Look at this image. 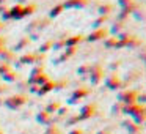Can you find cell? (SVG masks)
I'll return each instance as SVG.
<instances>
[{
	"instance_id": "1",
	"label": "cell",
	"mask_w": 146,
	"mask_h": 134,
	"mask_svg": "<svg viewBox=\"0 0 146 134\" xmlns=\"http://www.w3.org/2000/svg\"><path fill=\"white\" fill-rule=\"evenodd\" d=\"M107 29H104V27H101V29H96L94 32H91L88 35V41H99V40H102V38H105L107 36Z\"/></svg>"
},
{
	"instance_id": "2",
	"label": "cell",
	"mask_w": 146,
	"mask_h": 134,
	"mask_svg": "<svg viewBox=\"0 0 146 134\" xmlns=\"http://www.w3.org/2000/svg\"><path fill=\"white\" fill-rule=\"evenodd\" d=\"M91 82L93 84H99L101 82V79L104 77V71H102V68L99 66V65H94V66H91Z\"/></svg>"
},
{
	"instance_id": "3",
	"label": "cell",
	"mask_w": 146,
	"mask_h": 134,
	"mask_svg": "<svg viewBox=\"0 0 146 134\" xmlns=\"http://www.w3.org/2000/svg\"><path fill=\"white\" fill-rule=\"evenodd\" d=\"M105 82H107L108 88H118V87L121 85V82H123V80L119 79V76H118L116 73H113V74H110V76L107 77V80H105Z\"/></svg>"
},
{
	"instance_id": "4",
	"label": "cell",
	"mask_w": 146,
	"mask_h": 134,
	"mask_svg": "<svg viewBox=\"0 0 146 134\" xmlns=\"http://www.w3.org/2000/svg\"><path fill=\"white\" fill-rule=\"evenodd\" d=\"M86 3H88V0H68L63 7L64 8H83L86 7Z\"/></svg>"
},
{
	"instance_id": "5",
	"label": "cell",
	"mask_w": 146,
	"mask_h": 134,
	"mask_svg": "<svg viewBox=\"0 0 146 134\" xmlns=\"http://www.w3.org/2000/svg\"><path fill=\"white\" fill-rule=\"evenodd\" d=\"M83 40H85V38H83V35H74L72 38H68L66 40V44L69 46V48H76L74 44H79V43H82Z\"/></svg>"
},
{
	"instance_id": "6",
	"label": "cell",
	"mask_w": 146,
	"mask_h": 134,
	"mask_svg": "<svg viewBox=\"0 0 146 134\" xmlns=\"http://www.w3.org/2000/svg\"><path fill=\"white\" fill-rule=\"evenodd\" d=\"M46 25H47V19H38V21H33V22L30 24L29 30H35V29H44Z\"/></svg>"
},
{
	"instance_id": "7",
	"label": "cell",
	"mask_w": 146,
	"mask_h": 134,
	"mask_svg": "<svg viewBox=\"0 0 146 134\" xmlns=\"http://www.w3.org/2000/svg\"><path fill=\"white\" fill-rule=\"evenodd\" d=\"M19 73H14V71H8L7 74H3V79L7 82H16V80H19Z\"/></svg>"
},
{
	"instance_id": "8",
	"label": "cell",
	"mask_w": 146,
	"mask_h": 134,
	"mask_svg": "<svg viewBox=\"0 0 146 134\" xmlns=\"http://www.w3.org/2000/svg\"><path fill=\"white\" fill-rule=\"evenodd\" d=\"M104 44L107 46V48H116V46H119V40H118L116 36H110V38H107L104 41Z\"/></svg>"
},
{
	"instance_id": "9",
	"label": "cell",
	"mask_w": 146,
	"mask_h": 134,
	"mask_svg": "<svg viewBox=\"0 0 146 134\" xmlns=\"http://www.w3.org/2000/svg\"><path fill=\"white\" fill-rule=\"evenodd\" d=\"M0 57H2V60H3V62L13 60V58H14V52H13V51H10V49H7V48H5V51L2 52V55H0Z\"/></svg>"
},
{
	"instance_id": "10",
	"label": "cell",
	"mask_w": 146,
	"mask_h": 134,
	"mask_svg": "<svg viewBox=\"0 0 146 134\" xmlns=\"http://www.w3.org/2000/svg\"><path fill=\"white\" fill-rule=\"evenodd\" d=\"M111 11H113V5H111V3H105V5H102V7L99 8V13L105 14V16H107V14H110Z\"/></svg>"
},
{
	"instance_id": "11",
	"label": "cell",
	"mask_w": 146,
	"mask_h": 134,
	"mask_svg": "<svg viewBox=\"0 0 146 134\" xmlns=\"http://www.w3.org/2000/svg\"><path fill=\"white\" fill-rule=\"evenodd\" d=\"M63 10H64L63 5H58V7L52 8V11H50V17H57V16H60V14L63 13Z\"/></svg>"
},
{
	"instance_id": "12",
	"label": "cell",
	"mask_w": 146,
	"mask_h": 134,
	"mask_svg": "<svg viewBox=\"0 0 146 134\" xmlns=\"http://www.w3.org/2000/svg\"><path fill=\"white\" fill-rule=\"evenodd\" d=\"M36 58L35 54H27L24 57H21V63H33V60Z\"/></svg>"
},
{
	"instance_id": "13",
	"label": "cell",
	"mask_w": 146,
	"mask_h": 134,
	"mask_svg": "<svg viewBox=\"0 0 146 134\" xmlns=\"http://www.w3.org/2000/svg\"><path fill=\"white\" fill-rule=\"evenodd\" d=\"M27 44H29V36H25V38H22V40H21V41L17 43L16 46H14V49H16V51H21V49H22V48H25Z\"/></svg>"
},
{
	"instance_id": "14",
	"label": "cell",
	"mask_w": 146,
	"mask_h": 134,
	"mask_svg": "<svg viewBox=\"0 0 146 134\" xmlns=\"http://www.w3.org/2000/svg\"><path fill=\"white\" fill-rule=\"evenodd\" d=\"M36 10V5H29V7H22V11H24V16L27 14H33Z\"/></svg>"
},
{
	"instance_id": "15",
	"label": "cell",
	"mask_w": 146,
	"mask_h": 134,
	"mask_svg": "<svg viewBox=\"0 0 146 134\" xmlns=\"http://www.w3.org/2000/svg\"><path fill=\"white\" fill-rule=\"evenodd\" d=\"M74 54H76V48H68V51L63 54V57H61V60H63V58H69V57H72Z\"/></svg>"
},
{
	"instance_id": "16",
	"label": "cell",
	"mask_w": 146,
	"mask_h": 134,
	"mask_svg": "<svg viewBox=\"0 0 146 134\" xmlns=\"http://www.w3.org/2000/svg\"><path fill=\"white\" fill-rule=\"evenodd\" d=\"M124 29H126V25H124L123 22H118L116 25H113V29H111V30H113L115 33H119V32H123Z\"/></svg>"
},
{
	"instance_id": "17",
	"label": "cell",
	"mask_w": 146,
	"mask_h": 134,
	"mask_svg": "<svg viewBox=\"0 0 146 134\" xmlns=\"http://www.w3.org/2000/svg\"><path fill=\"white\" fill-rule=\"evenodd\" d=\"M105 21H107V16H101L98 21H94V29H101L102 22H105Z\"/></svg>"
},
{
	"instance_id": "18",
	"label": "cell",
	"mask_w": 146,
	"mask_h": 134,
	"mask_svg": "<svg viewBox=\"0 0 146 134\" xmlns=\"http://www.w3.org/2000/svg\"><path fill=\"white\" fill-rule=\"evenodd\" d=\"M52 44H54V41H46L44 44H42L41 48H39V52H46V51H49V48H50Z\"/></svg>"
},
{
	"instance_id": "19",
	"label": "cell",
	"mask_w": 146,
	"mask_h": 134,
	"mask_svg": "<svg viewBox=\"0 0 146 134\" xmlns=\"http://www.w3.org/2000/svg\"><path fill=\"white\" fill-rule=\"evenodd\" d=\"M118 3H119L123 8H127V7H130V5L133 3V0H118Z\"/></svg>"
},
{
	"instance_id": "20",
	"label": "cell",
	"mask_w": 146,
	"mask_h": 134,
	"mask_svg": "<svg viewBox=\"0 0 146 134\" xmlns=\"http://www.w3.org/2000/svg\"><path fill=\"white\" fill-rule=\"evenodd\" d=\"M88 70H91V65H83V66H80L79 70H77V73L83 74V73H85V71H88Z\"/></svg>"
},
{
	"instance_id": "21",
	"label": "cell",
	"mask_w": 146,
	"mask_h": 134,
	"mask_svg": "<svg viewBox=\"0 0 146 134\" xmlns=\"http://www.w3.org/2000/svg\"><path fill=\"white\" fill-rule=\"evenodd\" d=\"M3 44H5V38L3 36H0V48H3Z\"/></svg>"
},
{
	"instance_id": "22",
	"label": "cell",
	"mask_w": 146,
	"mask_h": 134,
	"mask_svg": "<svg viewBox=\"0 0 146 134\" xmlns=\"http://www.w3.org/2000/svg\"><path fill=\"white\" fill-rule=\"evenodd\" d=\"M140 57H141V58H143V60H145V62H146V51H143V52H141V54H140Z\"/></svg>"
},
{
	"instance_id": "23",
	"label": "cell",
	"mask_w": 146,
	"mask_h": 134,
	"mask_svg": "<svg viewBox=\"0 0 146 134\" xmlns=\"http://www.w3.org/2000/svg\"><path fill=\"white\" fill-rule=\"evenodd\" d=\"M3 27H5V24L2 22V21H0V32H2V30H3Z\"/></svg>"
},
{
	"instance_id": "24",
	"label": "cell",
	"mask_w": 146,
	"mask_h": 134,
	"mask_svg": "<svg viewBox=\"0 0 146 134\" xmlns=\"http://www.w3.org/2000/svg\"><path fill=\"white\" fill-rule=\"evenodd\" d=\"M5 2H7V0H0V3H5Z\"/></svg>"
}]
</instances>
